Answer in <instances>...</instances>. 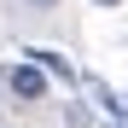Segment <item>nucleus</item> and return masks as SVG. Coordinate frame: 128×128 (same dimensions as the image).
<instances>
[{
    "mask_svg": "<svg viewBox=\"0 0 128 128\" xmlns=\"http://www.w3.org/2000/svg\"><path fill=\"white\" fill-rule=\"evenodd\" d=\"M12 93H18V99H29V105H35V99H47V70H41L29 52L12 64Z\"/></svg>",
    "mask_w": 128,
    "mask_h": 128,
    "instance_id": "nucleus-1",
    "label": "nucleus"
},
{
    "mask_svg": "<svg viewBox=\"0 0 128 128\" xmlns=\"http://www.w3.org/2000/svg\"><path fill=\"white\" fill-rule=\"evenodd\" d=\"M29 58H35V64H41L52 82H64V88L76 82V70H70V58H64V52H52V47H29Z\"/></svg>",
    "mask_w": 128,
    "mask_h": 128,
    "instance_id": "nucleus-2",
    "label": "nucleus"
},
{
    "mask_svg": "<svg viewBox=\"0 0 128 128\" xmlns=\"http://www.w3.org/2000/svg\"><path fill=\"white\" fill-rule=\"evenodd\" d=\"M88 88H93V99H99V111L111 116V122H128V99H122V93H111L105 82H88Z\"/></svg>",
    "mask_w": 128,
    "mask_h": 128,
    "instance_id": "nucleus-3",
    "label": "nucleus"
},
{
    "mask_svg": "<svg viewBox=\"0 0 128 128\" xmlns=\"http://www.w3.org/2000/svg\"><path fill=\"white\" fill-rule=\"evenodd\" d=\"M29 6H58V0H29Z\"/></svg>",
    "mask_w": 128,
    "mask_h": 128,
    "instance_id": "nucleus-4",
    "label": "nucleus"
},
{
    "mask_svg": "<svg viewBox=\"0 0 128 128\" xmlns=\"http://www.w3.org/2000/svg\"><path fill=\"white\" fill-rule=\"evenodd\" d=\"M93 6H116V0H93Z\"/></svg>",
    "mask_w": 128,
    "mask_h": 128,
    "instance_id": "nucleus-5",
    "label": "nucleus"
},
{
    "mask_svg": "<svg viewBox=\"0 0 128 128\" xmlns=\"http://www.w3.org/2000/svg\"><path fill=\"white\" fill-rule=\"evenodd\" d=\"M116 128H128V122H116Z\"/></svg>",
    "mask_w": 128,
    "mask_h": 128,
    "instance_id": "nucleus-6",
    "label": "nucleus"
}]
</instances>
